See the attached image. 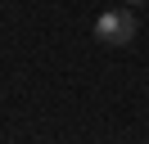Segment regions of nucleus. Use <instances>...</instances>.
<instances>
[{
  "label": "nucleus",
  "instance_id": "1",
  "mask_svg": "<svg viewBox=\"0 0 149 144\" xmlns=\"http://www.w3.org/2000/svg\"><path fill=\"white\" fill-rule=\"evenodd\" d=\"M95 41L104 45H131L136 41V14L131 9H109L95 18Z\"/></svg>",
  "mask_w": 149,
  "mask_h": 144
},
{
  "label": "nucleus",
  "instance_id": "2",
  "mask_svg": "<svg viewBox=\"0 0 149 144\" xmlns=\"http://www.w3.org/2000/svg\"><path fill=\"white\" fill-rule=\"evenodd\" d=\"M122 5H145V0H122Z\"/></svg>",
  "mask_w": 149,
  "mask_h": 144
}]
</instances>
